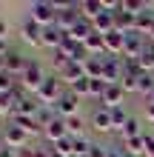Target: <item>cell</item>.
Returning <instances> with one entry per match:
<instances>
[{
    "mask_svg": "<svg viewBox=\"0 0 154 157\" xmlns=\"http://www.w3.org/2000/svg\"><path fill=\"white\" fill-rule=\"evenodd\" d=\"M29 17L37 26H51V23H57V3H49V0H34V3L29 6Z\"/></svg>",
    "mask_w": 154,
    "mask_h": 157,
    "instance_id": "1",
    "label": "cell"
},
{
    "mask_svg": "<svg viewBox=\"0 0 154 157\" xmlns=\"http://www.w3.org/2000/svg\"><path fill=\"white\" fill-rule=\"evenodd\" d=\"M80 3H57V26L63 32H71L80 23Z\"/></svg>",
    "mask_w": 154,
    "mask_h": 157,
    "instance_id": "2",
    "label": "cell"
},
{
    "mask_svg": "<svg viewBox=\"0 0 154 157\" xmlns=\"http://www.w3.org/2000/svg\"><path fill=\"white\" fill-rule=\"evenodd\" d=\"M146 34H140V32H126V43H123V57H129V60H137L143 49H146Z\"/></svg>",
    "mask_w": 154,
    "mask_h": 157,
    "instance_id": "3",
    "label": "cell"
},
{
    "mask_svg": "<svg viewBox=\"0 0 154 157\" xmlns=\"http://www.w3.org/2000/svg\"><path fill=\"white\" fill-rule=\"evenodd\" d=\"M77 106H80V97L74 94V91H63V97L54 103V114L63 117V120H69V117L77 114Z\"/></svg>",
    "mask_w": 154,
    "mask_h": 157,
    "instance_id": "4",
    "label": "cell"
},
{
    "mask_svg": "<svg viewBox=\"0 0 154 157\" xmlns=\"http://www.w3.org/2000/svg\"><path fill=\"white\" fill-rule=\"evenodd\" d=\"M34 97L43 100V103H51V106H54V103L63 97V86H60V80H57V77H46V80H43V86H40V91H37Z\"/></svg>",
    "mask_w": 154,
    "mask_h": 157,
    "instance_id": "5",
    "label": "cell"
},
{
    "mask_svg": "<svg viewBox=\"0 0 154 157\" xmlns=\"http://www.w3.org/2000/svg\"><path fill=\"white\" fill-rule=\"evenodd\" d=\"M43 80H46V77H43V71H40V63H29V66H26V71L20 75V83H23V89L34 91V94L40 91Z\"/></svg>",
    "mask_w": 154,
    "mask_h": 157,
    "instance_id": "6",
    "label": "cell"
},
{
    "mask_svg": "<svg viewBox=\"0 0 154 157\" xmlns=\"http://www.w3.org/2000/svg\"><path fill=\"white\" fill-rule=\"evenodd\" d=\"M26 137H29V134H26L20 126H14V123H9L3 128V146H9V149H23Z\"/></svg>",
    "mask_w": 154,
    "mask_h": 157,
    "instance_id": "7",
    "label": "cell"
},
{
    "mask_svg": "<svg viewBox=\"0 0 154 157\" xmlns=\"http://www.w3.org/2000/svg\"><path fill=\"white\" fill-rule=\"evenodd\" d=\"M66 37H69V32H63L57 23H51V26L43 29V46H49V49H60V46L66 43Z\"/></svg>",
    "mask_w": 154,
    "mask_h": 157,
    "instance_id": "8",
    "label": "cell"
},
{
    "mask_svg": "<svg viewBox=\"0 0 154 157\" xmlns=\"http://www.w3.org/2000/svg\"><path fill=\"white\" fill-rule=\"evenodd\" d=\"M20 37H23V43H32V46H43V26H37L29 17L23 26H20Z\"/></svg>",
    "mask_w": 154,
    "mask_h": 157,
    "instance_id": "9",
    "label": "cell"
},
{
    "mask_svg": "<svg viewBox=\"0 0 154 157\" xmlns=\"http://www.w3.org/2000/svg\"><path fill=\"white\" fill-rule=\"evenodd\" d=\"M92 126L97 132H114V120H111V109L108 106H100L97 112L92 114Z\"/></svg>",
    "mask_w": 154,
    "mask_h": 157,
    "instance_id": "10",
    "label": "cell"
},
{
    "mask_svg": "<svg viewBox=\"0 0 154 157\" xmlns=\"http://www.w3.org/2000/svg\"><path fill=\"white\" fill-rule=\"evenodd\" d=\"M103 43H106V54H114V57H120L123 54V43H126V32H108L103 34Z\"/></svg>",
    "mask_w": 154,
    "mask_h": 157,
    "instance_id": "11",
    "label": "cell"
},
{
    "mask_svg": "<svg viewBox=\"0 0 154 157\" xmlns=\"http://www.w3.org/2000/svg\"><path fill=\"white\" fill-rule=\"evenodd\" d=\"M123 94H126V91H123L120 83H108L106 91H103V97H100V103L108 106V109H117V106L123 103Z\"/></svg>",
    "mask_w": 154,
    "mask_h": 157,
    "instance_id": "12",
    "label": "cell"
},
{
    "mask_svg": "<svg viewBox=\"0 0 154 157\" xmlns=\"http://www.w3.org/2000/svg\"><path fill=\"white\" fill-rule=\"evenodd\" d=\"M43 132H46V137H49L51 143H60V140H66V137H69V128H66V120H63V117H54Z\"/></svg>",
    "mask_w": 154,
    "mask_h": 157,
    "instance_id": "13",
    "label": "cell"
},
{
    "mask_svg": "<svg viewBox=\"0 0 154 157\" xmlns=\"http://www.w3.org/2000/svg\"><path fill=\"white\" fill-rule=\"evenodd\" d=\"M26 66H29V60H26L20 52H9V54H6V71H9V75H14V77L23 75Z\"/></svg>",
    "mask_w": 154,
    "mask_h": 157,
    "instance_id": "14",
    "label": "cell"
},
{
    "mask_svg": "<svg viewBox=\"0 0 154 157\" xmlns=\"http://www.w3.org/2000/svg\"><path fill=\"white\" fill-rule=\"evenodd\" d=\"M37 112H40V103L34 97H20L14 103V114H26V117H37Z\"/></svg>",
    "mask_w": 154,
    "mask_h": 157,
    "instance_id": "15",
    "label": "cell"
},
{
    "mask_svg": "<svg viewBox=\"0 0 154 157\" xmlns=\"http://www.w3.org/2000/svg\"><path fill=\"white\" fill-rule=\"evenodd\" d=\"M92 23H94V32H100V34L114 32V12H106V9H103V12L97 14Z\"/></svg>",
    "mask_w": 154,
    "mask_h": 157,
    "instance_id": "16",
    "label": "cell"
},
{
    "mask_svg": "<svg viewBox=\"0 0 154 157\" xmlns=\"http://www.w3.org/2000/svg\"><path fill=\"white\" fill-rule=\"evenodd\" d=\"M60 75H63V80H66V83H77V80H83V77H86V69H83V63L71 60L69 66L60 71Z\"/></svg>",
    "mask_w": 154,
    "mask_h": 157,
    "instance_id": "17",
    "label": "cell"
},
{
    "mask_svg": "<svg viewBox=\"0 0 154 157\" xmlns=\"http://www.w3.org/2000/svg\"><path fill=\"white\" fill-rule=\"evenodd\" d=\"M154 29V12H140L137 14V20H134V32H140V34H151Z\"/></svg>",
    "mask_w": 154,
    "mask_h": 157,
    "instance_id": "18",
    "label": "cell"
},
{
    "mask_svg": "<svg viewBox=\"0 0 154 157\" xmlns=\"http://www.w3.org/2000/svg\"><path fill=\"white\" fill-rule=\"evenodd\" d=\"M100 12H103V0H83L80 3V14L88 17V20H94Z\"/></svg>",
    "mask_w": 154,
    "mask_h": 157,
    "instance_id": "19",
    "label": "cell"
},
{
    "mask_svg": "<svg viewBox=\"0 0 154 157\" xmlns=\"http://www.w3.org/2000/svg\"><path fill=\"white\" fill-rule=\"evenodd\" d=\"M120 134H123V140H131V137H143L146 132L140 128V120L137 117H129V123L120 128Z\"/></svg>",
    "mask_w": 154,
    "mask_h": 157,
    "instance_id": "20",
    "label": "cell"
},
{
    "mask_svg": "<svg viewBox=\"0 0 154 157\" xmlns=\"http://www.w3.org/2000/svg\"><path fill=\"white\" fill-rule=\"evenodd\" d=\"M12 123L20 126L26 134H29V132H37V128H40V126H37V117H26V114H12Z\"/></svg>",
    "mask_w": 154,
    "mask_h": 157,
    "instance_id": "21",
    "label": "cell"
},
{
    "mask_svg": "<svg viewBox=\"0 0 154 157\" xmlns=\"http://www.w3.org/2000/svg\"><path fill=\"white\" fill-rule=\"evenodd\" d=\"M123 149H126V154H146V140L143 137H131V140H123Z\"/></svg>",
    "mask_w": 154,
    "mask_h": 157,
    "instance_id": "22",
    "label": "cell"
},
{
    "mask_svg": "<svg viewBox=\"0 0 154 157\" xmlns=\"http://www.w3.org/2000/svg\"><path fill=\"white\" fill-rule=\"evenodd\" d=\"M137 89H140L146 97L154 91V75H151V71H140V77H137Z\"/></svg>",
    "mask_w": 154,
    "mask_h": 157,
    "instance_id": "23",
    "label": "cell"
},
{
    "mask_svg": "<svg viewBox=\"0 0 154 157\" xmlns=\"http://www.w3.org/2000/svg\"><path fill=\"white\" fill-rule=\"evenodd\" d=\"M92 140L88 137H74V157H88V151H92Z\"/></svg>",
    "mask_w": 154,
    "mask_h": 157,
    "instance_id": "24",
    "label": "cell"
},
{
    "mask_svg": "<svg viewBox=\"0 0 154 157\" xmlns=\"http://www.w3.org/2000/svg\"><path fill=\"white\" fill-rule=\"evenodd\" d=\"M71 91H74L77 97H92V80H88V77H83V80L71 83Z\"/></svg>",
    "mask_w": 154,
    "mask_h": 157,
    "instance_id": "25",
    "label": "cell"
},
{
    "mask_svg": "<svg viewBox=\"0 0 154 157\" xmlns=\"http://www.w3.org/2000/svg\"><path fill=\"white\" fill-rule=\"evenodd\" d=\"M66 128H69V137H83V134H80V132H83V120H80L77 114L66 120Z\"/></svg>",
    "mask_w": 154,
    "mask_h": 157,
    "instance_id": "26",
    "label": "cell"
},
{
    "mask_svg": "<svg viewBox=\"0 0 154 157\" xmlns=\"http://www.w3.org/2000/svg\"><path fill=\"white\" fill-rule=\"evenodd\" d=\"M111 120H114V128H123L126 123H129V114H126V109H123V106L111 109Z\"/></svg>",
    "mask_w": 154,
    "mask_h": 157,
    "instance_id": "27",
    "label": "cell"
},
{
    "mask_svg": "<svg viewBox=\"0 0 154 157\" xmlns=\"http://www.w3.org/2000/svg\"><path fill=\"white\" fill-rule=\"evenodd\" d=\"M0 91H3V94L14 91V75H9V71H0Z\"/></svg>",
    "mask_w": 154,
    "mask_h": 157,
    "instance_id": "28",
    "label": "cell"
},
{
    "mask_svg": "<svg viewBox=\"0 0 154 157\" xmlns=\"http://www.w3.org/2000/svg\"><path fill=\"white\" fill-rule=\"evenodd\" d=\"M123 12L140 14V12H146V3H143V0H123Z\"/></svg>",
    "mask_w": 154,
    "mask_h": 157,
    "instance_id": "29",
    "label": "cell"
},
{
    "mask_svg": "<svg viewBox=\"0 0 154 157\" xmlns=\"http://www.w3.org/2000/svg\"><path fill=\"white\" fill-rule=\"evenodd\" d=\"M137 77H140V75H137ZM137 77H134V75H123V80H120L123 91H140V89H137Z\"/></svg>",
    "mask_w": 154,
    "mask_h": 157,
    "instance_id": "30",
    "label": "cell"
},
{
    "mask_svg": "<svg viewBox=\"0 0 154 157\" xmlns=\"http://www.w3.org/2000/svg\"><path fill=\"white\" fill-rule=\"evenodd\" d=\"M88 157H108V149H106V146H92Z\"/></svg>",
    "mask_w": 154,
    "mask_h": 157,
    "instance_id": "31",
    "label": "cell"
},
{
    "mask_svg": "<svg viewBox=\"0 0 154 157\" xmlns=\"http://www.w3.org/2000/svg\"><path fill=\"white\" fill-rule=\"evenodd\" d=\"M143 140H146V154L154 151V134H143Z\"/></svg>",
    "mask_w": 154,
    "mask_h": 157,
    "instance_id": "32",
    "label": "cell"
},
{
    "mask_svg": "<svg viewBox=\"0 0 154 157\" xmlns=\"http://www.w3.org/2000/svg\"><path fill=\"white\" fill-rule=\"evenodd\" d=\"M108 157H126V149H108Z\"/></svg>",
    "mask_w": 154,
    "mask_h": 157,
    "instance_id": "33",
    "label": "cell"
},
{
    "mask_svg": "<svg viewBox=\"0 0 154 157\" xmlns=\"http://www.w3.org/2000/svg\"><path fill=\"white\" fill-rule=\"evenodd\" d=\"M146 117H148L151 123H154V106H148V109H146Z\"/></svg>",
    "mask_w": 154,
    "mask_h": 157,
    "instance_id": "34",
    "label": "cell"
},
{
    "mask_svg": "<svg viewBox=\"0 0 154 157\" xmlns=\"http://www.w3.org/2000/svg\"><path fill=\"white\" fill-rule=\"evenodd\" d=\"M0 37L6 40V23H0Z\"/></svg>",
    "mask_w": 154,
    "mask_h": 157,
    "instance_id": "35",
    "label": "cell"
},
{
    "mask_svg": "<svg viewBox=\"0 0 154 157\" xmlns=\"http://www.w3.org/2000/svg\"><path fill=\"white\" fill-rule=\"evenodd\" d=\"M146 103H148V106H154V91H151V94L146 97Z\"/></svg>",
    "mask_w": 154,
    "mask_h": 157,
    "instance_id": "36",
    "label": "cell"
},
{
    "mask_svg": "<svg viewBox=\"0 0 154 157\" xmlns=\"http://www.w3.org/2000/svg\"><path fill=\"white\" fill-rule=\"evenodd\" d=\"M126 157H134V154H126Z\"/></svg>",
    "mask_w": 154,
    "mask_h": 157,
    "instance_id": "37",
    "label": "cell"
},
{
    "mask_svg": "<svg viewBox=\"0 0 154 157\" xmlns=\"http://www.w3.org/2000/svg\"><path fill=\"white\" fill-rule=\"evenodd\" d=\"M148 157H154V151H151V154H148Z\"/></svg>",
    "mask_w": 154,
    "mask_h": 157,
    "instance_id": "38",
    "label": "cell"
}]
</instances>
